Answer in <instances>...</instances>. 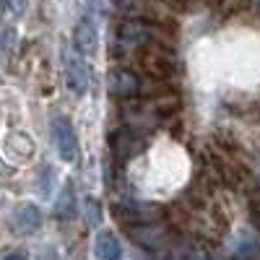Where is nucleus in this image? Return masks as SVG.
Here are the masks:
<instances>
[{
	"label": "nucleus",
	"mask_w": 260,
	"mask_h": 260,
	"mask_svg": "<svg viewBox=\"0 0 260 260\" xmlns=\"http://www.w3.org/2000/svg\"><path fill=\"white\" fill-rule=\"evenodd\" d=\"M125 232H127V237H133V240L138 242V245H143V247H161V245H167V240H169V234H167V229L164 226H159V224H141V226H125Z\"/></svg>",
	"instance_id": "nucleus-7"
},
{
	"label": "nucleus",
	"mask_w": 260,
	"mask_h": 260,
	"mask_svg": "<svg viewBox=\"0 0 260 260\" xmlns=\"http://www.w3.org/2000/svg\"><path fill=\"white\" fill-rule=\"evenodd\" d=\"M257 6H260V0H257Z\"/></svg>",
	"instance_id": "nucleus-17"
},
{
	"label": "nucleus",
	"mask_w": 260,
	"mask_h": 260,
	"mask_svg": "<svg viewBox=\"0 0 260 260\" xmlns=\"http://www.w3.org/2000/svg\"><path fill=\"white\" fill-rule=\"evenodd\" d=\"M76 211H78V201H76L73 182H65V187H62V190H60V195H57L55 213L60 216V219L71 221V219H76Z\"/></svg>",
	"instance_id": "nucleus-10"
},
{
	"label": "nucleus",
	"mask_w": 260,
	"mask_h": 260,
	"mask_svg": "<svg viewBox=\"0 0 260 260\" xmlns=\"http://www.w3.org/2000/svg\"><path fill=\"white\" fill-rule=\"evenodd\" d=\"M62 65H65V83L68 89L78 96H83L86 91L91 89V68L86 65V60L73 52V50H65L62 55Z\"/></svg>",
	"instance_id": "nucleus-3"
},
{
	"label": "nucleus",
	"mask_w": 260,
	"mask_h": 260,
	"mask_svg": "<svg viewBox=\"0 0 260 260\" xmlns=\"http://www.w3.org/2000/svg\"><path fill=\"white\" fill-rule=\"evenodd\" d=\"M3 3L13 16H24V11H26V0H3Z\"/></svg>",
	"instance_id": "nucleus-12"
},
{
	"label": "nucleus",
	"mask_w": 260,
	"mask_h": 260,
	"mask_svg": "<svg viewBox=\"0 0 260 260\" xmlns=\"http://www.w3.org/2000/svg\"><path fill=\"white\" fill-rule=\"evenodd\" d=\"M198 260H211V257H208V255H203V257H198Z\"/></svg>",
	"instance_id": "nucleus-16"
},
{
	"label": "nucleus",
	"mask_w": 260,
	"mask_h": 260,
	"mask_svg": "<svg viewBox=\"0 0 260 260\" xmlns=\"http://www.w3.org/2000/svg\"><path fill=\"white\" fill-rule=\"evenodd\" d=\"M39 226H42V211H39L34 203H26V206L16 208L13 219H11V229H13L18 237L34 234Z\"/></svg>",
	"instance_id": "nucleus-6"
},
{
	"label": "nucleus",
	"mask_w": 260,
	"mask_h": 260,
	"mask_svg": "<svg viewBox=\"0 0 260 260\" xmlns=\"http://www.w3.org/2000/svg\"><path fill=\"white\" fill-rule=\"evenodd\" d=\"M89 8H86V16L76 24L73 31V45L78 50V55H96L99 50V13H102V0H89Z\"/></svg>",
	"instance_id": "nucleus-1"
},
{
	"label": "nucleus",
	"mask_w": 260,
	"mask_h": 260,
	"mask_svg": "<svg viewBox=\"0 0 260 260\" xmlns=\"http://www.w3.org/2000/svg\"><path fill=\"white\" fill-rule=\"evenodd\" d=\"M3 260H29V255H26V252H21V250H13V252H8Z\"/></svg>",
	"instance_id": "nucleus-14"
},
{
	"label": "nucleus",
	"mask_w": 260,
	"mask_h": 260,
	"mask_svg": "<svg viewBox=\"0 0 260 260\" xmlns=\"http://www.w3.org/2000/svg\"><path fill=\"white\" fill-rule=\"evenodd\" d=\"M86 206L91 208V211H89V219H91L89 224H96V221H99V208H96V203H94V201L89 198V201H86Z\"/></svg>",
	"instance_id": "nucleus-13"
},
{
	"label": "nucleus",
	"mask_w": 260,
	"mask_h": 260,
	"mask_svg": "<svg viewBox=\"0 0 260 260\" xmlns=\"http://www.w3.org/2000/svg\"><path fill=\"white\" fill-rule=\"evenodd\" d=\"M110 91L115 96H122V99L136 96L141 91V81H138L136 73H130L127 68H117V71L110 73Z\"/></svg>",
	"instance_id": "nucleus-8"
},
{
	"label": "nucleus",
	"mask_w": 260,
	"mask_h": 260,
	"mask_svg": "<svg viewBox=\"0 0 260 260\" xmlns=\"http://www.w3.org/2000/svg\"><path fill=\"white\" fill-rule=\"evenodd\" d=\"M110 146H112V154L117 159H130V156H136L138 151L143 148V141H141V136L136 133L133 127H120V130L112 133Z\"/></svg>",
	"instance_id": "nucleus-5"
},
{
	"label": "nucleus",
	"mask_w": 260,
	"mask_h": 260,
	"mask_svg": "<svg viewBox=\"0 0 260 260\" xmlns=\"http://www.w3.org/2000/svg\"><path fill=\"white\" fill-rule=\"evenodd\" d=\"M94 255H96V260H120L122 245L117 240V234L110 229H102L96 234V242H94Z\"/></svg>",
	"instance_id": "nucleus-9"
},
{
	"label": "nucleus",
	"mask_w": 260,
	"mask_h": 260,
	"mask_svg": "<svg viewBox=\"0 0 260 260\" xmlns=\"http://www.w3.org/2000/svg\"><path fill=\"white\" fill-rule=\"evenodd\" d=\"M115 219L125 226H141V224H156L161 208L154 203H138V201H125V203H115L112 206Z\"/></svg>",
	"instance_id": "nucleus-2"
},
{
	"label": "nucleus",
	"mask_w": 260,
	"mask_h": 260,
	"mask_svg": "<svg viewBox=\"0 0 260 260\" xmlns=\"http://www.w3.org/2000/svg\"><path fill=\"white\" fill-rule=\"evenodd\" d=\"M71 260H86V255L81 250H76V252H71Z\"/></svg>",
	"instance_id": "nucleus-15"
},
{
	"label": "nucleus",
	"mask_w": 260,
	"mask_h": 260,
	"mask_svg": "<svg viewBox=\"0 0 260 260\" xmlns=\"http://www.w3.org/2000/svg\"><path fill=\"white\" fill-rule=\"evenodd\" d=\"M112 6L120 11V13H143L146 6H148V0H112Z\"/></svg>",
	"instance_id": "nucleus-11"
},
{
	"label": "nucleus",
	"mask_w": 260,
	"mask_h": 260,
	"mask_svg": "<svg viewBox=\"0 0 260 260\" xmlns=\"http://www.w3.org/2000/svg\"><path fill=\"white\" fill-rule=\"evenodd\" d=\"M52 136H55V146L62 161H76L78 159V141H76V130L71 125V120L65 115H55L52 117Z\"/></svg>",
	"instance_id": "nucleus-4"
}]
</instances>
